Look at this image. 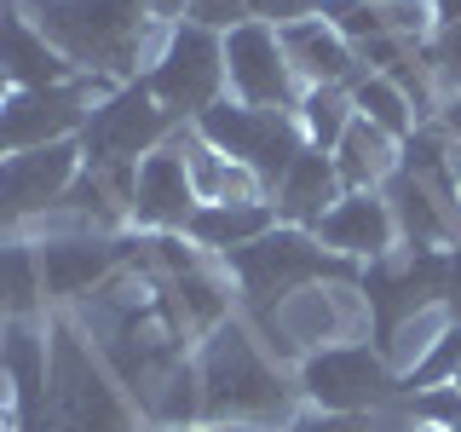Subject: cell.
Here are the masks:
<instances>
[{"label":"cell","instance_id":"cell-25","mask_svg":"<svg viewBox=\"0 0 461 432\" xmlns=\"http://www.w3.org/2000/svg\"><path fill=\"white\" fill-rule=\"evenodd\" d=\"M421 58H427V69H432V81H438L444 98L461 93V23L456 29H432L421 40Z\"/></svg>","mask_w":461,"mask_h":432},{"label":"cell","instance_id":"cell-26","mask_svg":"<svg viewBox=\"0 0 461 432\" xmlns=\"http://www.w3.org/2000/svg\"><path fill=\"white\" fill-rule=\"evenodd\" d=\"M410 410H415V427L461 432V386H421V392H410Z\"/></svg>","mask_w":461,"mask_h":432},{"label":"cell","instance_id":"cell-7","mask_svg":"<svg viewBox=\"0 0 461 432\" xmlns=\"http://www.w3.org/2000/svg\"><path fill=\"white\" fill-rule=\"evenodd\" d=\"M294 381H300V398L323 415H364V410H381V403H393L403 392V381L381 357V346H369V340L306 352L294 364Z\"/></svg>","mask_w":461,"mask_h":432},{"label":"cell","instance_id":"cell-16","mask_svg":"<svg viewBox=\"0 0 461 432\" xmlns=\"http://www.w3.org/2000/svg\"><path fill=\"white\" fill-rule=\"evenodd\" d=\"M340 196H346V184H340L335 156H329V150H312V144L294 156V162H288L283 179L271 184V208H277V225H294V230H312Z\"/></svg>","mask_w":461,"mask_h":432},{"label":"cell","instance_id":"cell-29","mask_svg":"<svg viewBox=\"0 0 461 432\" xmlns=\"http://www.w3.org/2000/svg\"><path fill=\"white\" fill-rule=\"evenodd\" d=\"M283 432H357V415H294V421H288Z\"/></svg>","mask_w":461,"mask_h":432},{"label":"cell","instance_id":"cell-33","mask_svg":"<svg viewBox=\"0 0 461 432\" xmlns=\"http://www.w3.org/2000/svg\"><path fill=\"white\" fill-rule=\"evenodd\" d=\"M6 93H12V86H6V76H0V98H6Z\"/></svg>","mask_w":461,"mask_h":432},{"label":"cell","instance_id":"cell-2","mask_svg":"<svg viewBox=\"0 0 461 432\" xmlns=\"http://www.w3.org/2000/svg\"><path fill=\"white\" fill-rule=\"evenodd\" d=\"M23 12L81 76H98L110 86L139 81L167 35L144 18L139 0H23Z\"/></svg>","mask_w":461,"mask_h":432},{"label":"cell","instance_id":"cell-17","mask_svg":"<svg viewBox=\"0 0 461 432\" xmlns=\"http://www.w3.org/2000/svg\"><path fill=\"white\" fill-rule=\"evenodd\" d=\"M277 35H283V52H288V64H294L300 86H352L364 76V58H357V47L335 23L306 18V23L277 29Z\"/></svg>","mask_w":461,"mask_h":432},{"label":"cell","instance_id":"cell-20","mask_svg":"<svg viewBox=\"0 0 461 432\" xmlns=\"http://www.w3.org/2000/svg\"><path fill=\"white\" fill-rule=\"evenodd\" d=\"M329 156H335L346 191H386V184H393V173H398L403 144L386 139L381 127H369L364 115H352V127L340 133V144H335Z\"/></svg>","mask_w":461,"mask_h":432},{"label":"cell","instance_id":"cell-36","mask_svg":"<svg viewBox=\"0 0 461 432\" xmlns=\"http://www.w3.org/2000/svg\"><path fill=\"white\" fill-rule=\"evenodd\" d=\"M456 386H461V381H456Z\"/></svg>","mask_w":461,"mask_h":432},{"label":"cell","instance_id":"cell-14","mask_svg":"<svg viewBox=\"0 0 461 432\" xmlns=\"http://www.w3.org/2000/svg\"><path fill=\"white\" fill-rule=\"evenodd\" d=\"M312 237L335 259H346V266H381V259L398 254L393 202H386V191H346L335 208L312 225Z\"/></svg>","mask_w":461,"mask_h":432},{"label":"cell","instance_id":"cell-8","mask_svg":"<svg viewBox=\"0 0 461 432\" xmlns=\"http://www.w3.org/2000/svg\"><path fill=\"white\" fill-rule=\"evenodd\" d=\"M81 167H86L81 139L0 156V230H6V237H29L47 213L64 208V196L76 191V179H81Z\"/></svg>","mask_w":461,"mask_h":432},{"label":"cell","instance_id":"cell-5","mask_svg":"<svg viewBox=\"0 0 461 432\" xmlns=\"http://www.w3.org/2000/svg\"><path fill=\"white\" fill-rule=\"evenodd\" d=\"M139 81L156 93V104L173 122L191 127L202 110H213L225 98V40L202 23H173Z\"/></svg>","mask_w":461,"mask_h":432},{"label":"cell","instance_id":"cell-30","mask_svg":"<svg viewBox=\"0 0 461 432\" xmlns=\"http://www.w3.org/2000/svg\"><path fill=\"white\" fill-rule=\"evenodd\" d=\"M144 6V18H150L156 29H173V23H185V0H139Z\"/></svg>","mask_w":461,"mask_h":432},{"label":"cell","instance_id":"cell-4","mask_svg":"<svg viewBox=\"0 0 461 432\" xmlns=\"http://www.w3.org/2000/svg\"><path fill=\"white\" fill-rule=\"evenodd\" d=\"M220 266L237 277L242 294H249L254 306H266V311H277L288 294H300V288H312L323 277H335V283L357 277V266L335 259L312 230H294V225H271L259 242L237 248L230 259H220Z\"/></svg>","mask_w":461,"mask_h":432},{"label":"cell","instance_id":"cell-27","mask_svg":"<svg viewBox=\"0 0 461 432\" xmlns=\"http://www.w3.org/2000/svg\"><path fill=\"white\" fill-rule=\"evenodd\" d=\"M185 23H202L213 35H225V29L249 23V0H185Z\"/></svg>","mask_w":461,"mask_h":432},{"label":"cell","instance_id":"cell-34","mask_svg":"<svg viewBox=\"0 0 461 432\" xmlns=\"http://www.w3.org/2000/svg\"><path fill=\"white\" fill-rule=\"evenodd\" d=\"M0 335H6V317H0Z\"/></svg>","mask_w":461,"mask_h":432},{"label":"cell","instance_id":"cell-3","mask_svg":"<svg viewBox=\"0 0 461 432\" xmlns=\"http://www.w3.org/2000/svg\"><path fill=\"white\" fill-rule=\"evenodd\" d=\"M35 432H127V403L115 392V374L81 335V323L64 311L52 317V381Z\"/></svg>","mask_w":461,"mask_h":432},{"label":"cell","instance_id":"cell-12","mask_svg":"<svg viewBox=\"0 0 461 432\" xmlns=\"http://www.w3.org/2000/svg\"><path fill=\"white\" fill-rule=\"evenodd\" d=\"M29 242L41 254L47 306H76V300L98 294L133 259V237H104V230H41Z\"/></svg>","mask_w":461,"mask_h":432},{"label":"cell","instance_id":"cell-9","mask_svg":"<svg viewBox=\"0 0 461 432\" xmlns=\"http://www.w3.org/2000/svg\"><path fill=\"white\" fill-rule=\"evenodd\" d=\"M104 93H110V81H98V76H81L64 86H12L0 98V156L81 139L86 115H93V104Z\"/></svg>","mask_w":461,"mask_h":432},{"label":"cell","instance_id":"cell-11","mask_svg":"<svg viewBox=\"0 0 461 432\" xmlns=\"http://www.w3.org/2000/svg\"><path fill=\"white\" fill-rule=\"evenodd\" d=\"M225 98H237V104H249V110H283V115H294L300 104V76H294V64H288V52H283V35L271 23H237V29H225Z\"/></svg>","mask_w":461,"mask_h":432},{"label":"cell","instance_id":"cell-19","mask_svg":"<svg viewBox=\"0 0 461 432\" xmlns=\"http://www.w3.org/2000/svg\"><path fill=\"white\" fill-rule=\"evenodd\" d=\"M271 225H277L271 196H266V202H220V208H196V220H191V230H185V237H191L208 259H230L237 248L259 242Z\"/></svg>","mask_w":461,"mask_h":432},{"label":"cell","instance_id":"cell-10","mask_svg":"<svg viewBox=\"0 0 461 432\" xmlns=\"http://www.w3.org/2000/svg\"><path fill=\"white\" fill-rule=\"evenodd\" d=\"M191 127L208 144H220L225 156H237L242 167H254L259 179H266V191L288 173V162L306 150L294 115H283V110H249V104H237V98H220V104L202 110Z\"/></svg>","mask_w":461,"mask_h":432},{"label":"cell","instance_id":"cell-24","mask_svg":"<svg viewBox=\"0 0 461 432\" xmlns=\"http://www.w3.org/2000/svg\"><path fill=\"white\" fill-rule=\"evenodd\" d=\"M317 18L335 23L352 47H369V40L393 35V29H386V0H323V6H317Z\"/></svg>","mask_w":461,"mask_h":432},{"label":"cell","instance_id":"cell-22","mask_svg":"<svg viewBox=\"0 0 461 432\" xmlns=\"http://www.w3.org/2000/svg\"><path fill=\"white\" fill-rule=\"evenodd\" d=\"M346 93H352V110L364 115L369 127H381V133L398 139V144L410 139L415 127H421V115H415V104L403 98V86H398L393 76H381V69H364V76L346 86Z\"/></svg>","mask_w":461,"mask_h":432},{"label":"cell","instance_id":"cell-35","mask_svg":"<svg viewBox=\"0 0 461 432\" xmlns=\"http://www.w3.org/2000/svg\"><path fill=\"white\" fill-rule=\"evenodd\" d=\"M0 237H6V230H0Z\"/></svg>","mask_w":461,"mask_h":432},{"label":"cell","instance_id":"cell-6","mask_svg":"<svg viewBox=\"0 0 461 432\" xmlns=\"http://www.w3.org/2000/svg\"><path fill=\"white\" fill-rule=\"evenodd\" d=\"M179 133V122L156 104V93L144 81H122L110 86L104 98L93 104L81 127V156L86 167H110V173H133L150 150H162V144Z\"/></svg>","mask_w":461,"mask_h":432},{"label":"cell","instance_id":"cell-15","mask_svg":"<svg viewBox=\"0 0 461 432\" xmlns=\"http://www.w3.org/2000/svg\"><path fill=\"white\" fill-rule=\"evenodd\" d=\"M0 76L6 86H64L81 81V69L35 29L23 0H0Z\"/></svg>","mask_w":461,"mask_h":432},{"label":"cell","instance_id":"cell-31","mask_svg":"<svg viewBox=\"0 0 461 432\" xmlns=\"http://www.w3.org/2000/svg\"><path fill=\"white\" fill-rule=\"evenodd\" d=\"M438 127L450 133V144H461V93H450V98L438 104Z\"/></svg>","mask_w":461,"mask_h":432},{"label":"cell","instance_id":"cell-23","mask_svg":"<svg viewBox=\"0 0 461 432\" xmlns=\"http://www.w3.org/2000/svg\"><path fill=\"white\" fill-rule=\"evenodd\" d=\"M352 93L346 86H306L294 104V122H300V139L312 144V150H335L340 133L352 127Z\"/></svg>","mask_w":461,"mask_h":432},{"label":"cell","instance_id":"cell-13","mask_svg":"<svg viewBox=\"0 0 461 432\" xmlns=\"http://www.w3.org/2000/svg\"><path fill=\"white\" fill-rule=\"evenodd\" d=\"M196 191H191V173H185L179 144H162L133 167V202H127V225L144 230V237H185L196 220Z\"/></svg>","mask_w":461,"mask_h":432},{"label":"cell","instance_id":"cell-32","mask_svg":"<svg viewBox=\"0 0 461 432\" xmlns=\"http://www.w3.org/2000/svg\"><path fill=\"white\" fill-rule=\"evenodd\" d=\"M456 184H461V144H456Z\"/></svg>","mask_w":461,"mask_h":432},{"label":"cell","instance_id":"cell-18","mask_svg":"<svg viewBox=\"0 0 461 432\" xmlns=\"http://www.w3.org/2000/svg\"><path fill=\"white\" fill-rule=\"evenodd\" d=\"M173 144H179V156H185V173H191V191H196L202 208H220V202H266L271 196L254 167H242L237 156H225L220 144H208L196 127H179Z\"/></svg>","mask_w":461,"mask_h":432},{"label":"cell","instance_id":"cell-28","mask_svg":"<svg viewBox=\"0 0 461 432\" xmlns=\"http://www.w3.org/2000/svg\"><path fill=\"white\" fill-rule=\"evenodd\" d=\"M317 6H323V0H249V18L271 23V29H288V23L317 18Z\"/></svg>","mask_w":461,"mask_h":432},{"label":"cell","instance_id":"cell-1","mask_svg":"<svg viewBox=\"0 0 461 432\" xmlns=\"http://www.w3.org/2000/svg\"><path fill=\"white\" fill-rule=\"evenodd\" d=\"M196 386H202V427L283 432L306 410L300 381L271 364L254 328L237 323V317H225L213 335L196 340Z\"/></svg>","mask_w":461,"mask_h":432},{"label":"cell","instance_id":"cell-21","mask_svg":"<svg viewBox=\"0 0 461 432\" xmlns=\"http://www.w3.org/2000/svg\"><path fill=\"white\" fill-rule=\"evenodd\" d=\"M47 306V283H41V254L29 237H0V317L29 323Z\"/></svg>","mask_w":461,"mask_h":432}]
</instances>
